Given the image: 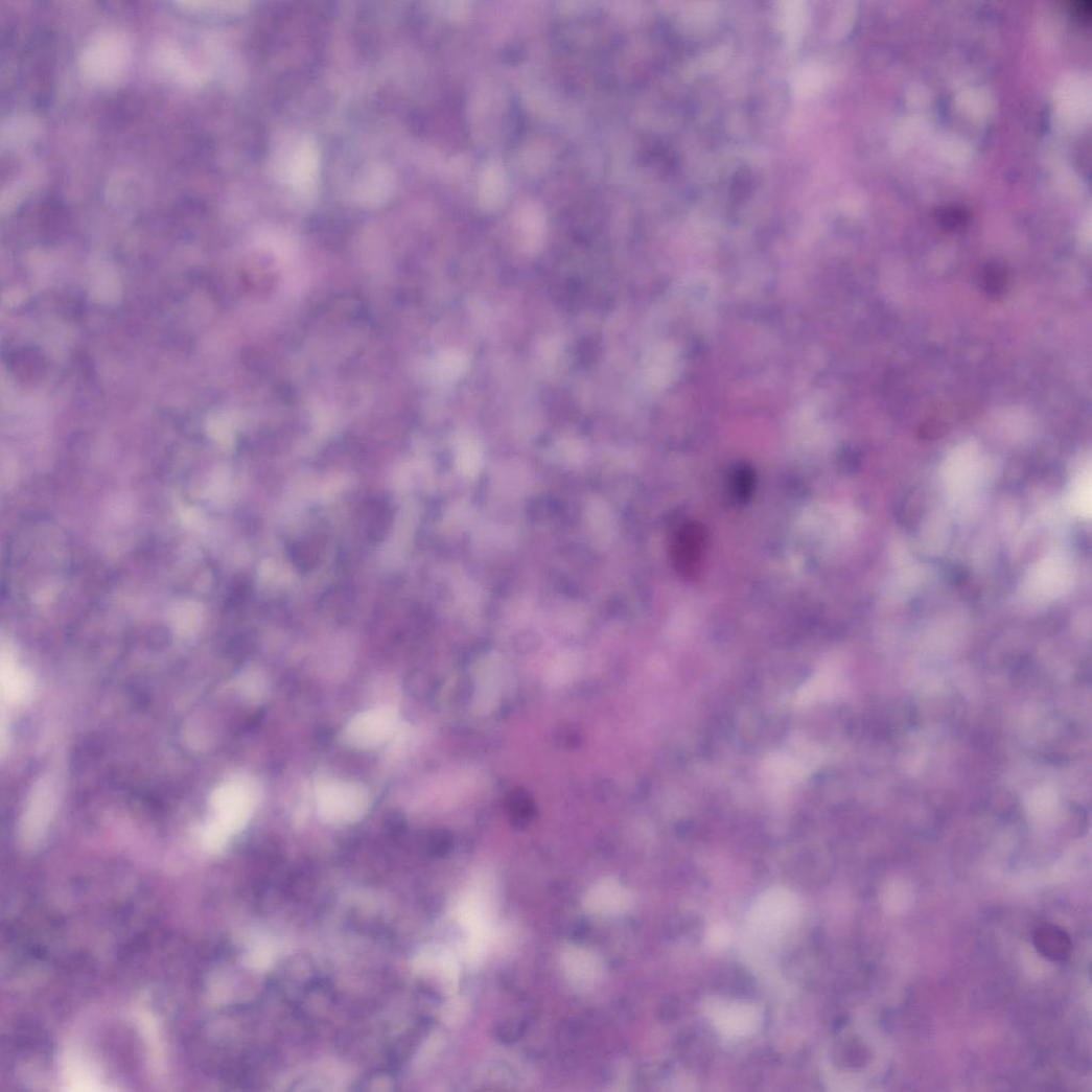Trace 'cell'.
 <instances>
[{
  "label": "cell",
  "instance_id": "cell-1",
  "mask_svg": "<svg viewBox=\"0 0 1092 1092\" xmlns=\"http://www.w3.org/2000/svg\"><path fill=\"white\" fill-rule=\"evenodd\" d=\"M319 814L331 824H351L359 821L371 809V797L363 787L341 782L325 780L317 788Z\"/></svg>",
  "mask_w": 1092,
  "mask_h": 1092
},
{
  "label": "cell",
  "instance_id": "cell-2",
  "mask_svg": "<svg viewBox=\"0 0 1092 1092\" xmlns=\"http://www.w3.org/2000/svg\"><path fill=\"white\" fill-rule=\"evenodd\" d=\"M800 904L797 896L785 888H772L761 894L752 905L748 922L760 937H776L798 920Z\"/></svg>",
  "mask_w": 1092,
  "mask_h": 1092
},
{
  "label": "cell",
  "instance_id": "cell-3",
  "mask_svg": "<svg viewBox=\"0 0 1092 1092\" xmlns=\"http://www.w3.org/2000/svg\"><path fill=\"white\" fill-rule=\"evenodd\" d=\"M257 803L258 790L250 780H229L212 795V808L215 815L212 821L233 836L250 821Z\"/></svg>",
  "mask_w": 1092,
  "mask_h": 1092
},
{
  "label": "cell",
  "instance_id": "cell-4",
  "mask_svg": "<svg viewBox=\"0 0 1092 1092\" xmlns=\"http://www.w3.org/2000/svg\"><path fill=\"white\" fill-rule=\"evenodd\" d=\"M398 716L393 707L382 706L355 715L346 725L343 740L351 747L375 748L396 731Z\"/></svg>",
  "mask_w": 1092,
  "mask_h": 1092
},
{
  "label": "cell",
  "instance_id": "cell-5",
  "mask_svg": "<svg viewBox=\"0 0 1092 1092\" xmlns=\"http://www.w3.org/2000/svg\"><path fill=\"white\" fill-rule=\"evenodd\" d=\"M714 1026L729 1038H743L754 1033L762 1016L753 1005L734 1001H712L706 1006Z\"/></svg>",
  "mask_w": 1092,
  "mask_h": 1092
},
{
  "label": "cell",
  "instance_id": "cell-6",
  "mask_svg": "<svg viewBox=\"0 0 1092 1092\" xmlns=\"http://www.w3.org/2000/svg\"><path fill=\"white\" fill-rule=\"evenodd\" d=\"M560 958L567 982L581 993L594 990L603 975L599 957L586 949L568 947L562 951Z\"/></svg>",
  "mask_w": 1092,
  "mask_h": 1092
},
{
  "label": "cell",
  "instance_id": "cell-7",
  "mask_svg": "<svg viewBox=\"0 0 1092 1092\" xmlns=\"http://www.w3.org/2000/svg\"><path fill=\"white\" fill-rule=\"evenodd\" d=\"M585 910L597 916H614L626 912L632 905L631 892L613 878L596 883L585 894Z\"/></svg>",
  "mask_w": 1092,
  "mask_h": 1092
},
{
  "label": "cell",
  "instance_id": "cell-8",
  "mask_svg": "<svg viewBox=\"0 0 1092 1092\" xmlns=\"http://www.w3.org/2000/svg\"><path fill=\"white\" fill-rule=\"evenodd\" d=\"M706 548L704 531L690 525L683 527L675 536L673 557L678 570L687 578H694L701 568Z\"/></svg>",
  "mask_w": 1092,
  "mask_h": 1092
},
{
  "label": "cell",
  "instance_id": "cell-9",
  "mask_svg": "<svg viewBox=\"0 0 1092 1092\" xmlns=\"http://www.w3.org/2000/svg\"><path fill=\"white\" fill-rule=\"evenodd\" d=\"M56 798V786L54 783L50 779L42 780L28 803L22 823L24 828L23 834L27 839L36 840L44 834L45 829L49 824L50 816L53 815Z\"/></svg>",
  "mask_w": 1092,
  "mask_h": 1092
},
{
  "label": "cell",
  "instance_id": "cell-10",
  "mask_svg": "<svg viewBox=\"0 0 1092 1092\" xmlns=\"http://www.w3.org/2000/svg\"><path fill=\"white\" fill-rule=\"evenodd\" d=\"M1033 945L1040 955L1052 961L1066 960L1072 948L1069 934L1052 924H1044L1036 929Z\"/></svg>",
  "mask_w": 1092,
  "mask_h": 1092
},
{
  "label": "cell",
  "instance_id": "cell-11",
  "mask_svg": "<svg viewBox=\"0 0 1092 1092\" xmlns=\"http://www.w3.org/2000/svg\"><path fill=\"white\" fill-rule=\"evenodd\" d=\"M32 683L23 672L9 666L8 671L3 672L2 694L10 703L17 704L25 701L31 694Z\"/></svg>",
  "mask_w": 1092,
  "mask_h": 1092
},
{
  "label": "cell",
  "instance_id": "cell-12",
  "mask_svg": "<svg viewBox=\"0 0 1092 1092\" xmlns=\"http://www.w3.org/2000/svg\"><path fill=\"white\" fill-rule=\"evenodd\" d=\"M981 284L984 292L991 297L1003 296L1008 285L1006 268L996 262L985 265L981 273Z\"/></svg>",
  "mask_w": 1092,
  "mask_h": 1092
},
{
  "label": "cell",
  "instance_id": "cell-13",
  "mask_svg": "<svg viewBox=\"0 0 1092 1092\" xmlns=\"http://www.w3.org/2000/svg\"><path fill=\"white\" fill-rule=\"evenodd\" d=\"M820 85V75L814 70H805L799 73L795 87L800 94L807 95L814 92Z\"/></svg>",
  "mask_w": 1092,
  "mask_h": 1092
},
{
  "label": "cell",
  "instance_id": "cell-14",
  "mask_svg": "<svg viewBox=\"0 0 1092 1092\" xmlns=\"http://www.w3.org/2000/svg\"><path fill=\"white\" fill-rule=\"evenodd\" d=\"M805 15L803 9L799 7L790 8L786 13V27L791 36V39H796L797 34L801 32L805 22Z\"/></svg>",
  "mask_w": 1092,
  "mask_h": 1092
},
{
  "label": "cell",
  "instance_id": "cell-15",
  "mask_svg": "<svg viewBox=\"0 0 1092 1092\" xmlns=\"http://www.w3.org/2000/svg\"><path fill=\"white\" fill-rule=\"evenodd\" d=\"M708 942L713 948H723L730 942V931L724 926L714 927L708 934Z\"/></svg>",
  "mask_w": 1092,
  "mask_h": 1092
}]
</instances>
